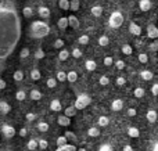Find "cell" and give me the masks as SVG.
<instances>
[{"label": "cell", "mask_w": 158, "mask_h": 151, "mask_svg": "<svg viewBox=\"0 0 158 151\" xmlns=\"http://www.w3.org/2000/svg\"><path fill=\"white\" fill-rule=\"evenodd\" d=\"M67 141H68V140H67V137L63 135V136H60V137H57L56 143H57V146L60 147V146H64V144H67Z\"/></svg>", "instance_id": "obj_44"}, {"label": "cell", "mask_w": 158, "mask_h": 151, "mask_svg": "<svg viewBox=\"0 0 158 151\" xmlns=\"http://www.w3.org/2000/svg\"><path fill=\"white\" fill-rule=\"evenodd\" d=\"M151 93H153V96H158V83H154L151 86Z\"/></svg>", "instance_id": "obj_57"}, {"label": "cell", "mask_w": 158, "mask_h": 151, "mask_svg": "<svg viewBox=\"0 0 158 151\" xmlns=\"http://www.w3.org/2000/svg\"><path fill=\"white\" fill-rule=\"evenodd\" d=\"M103 63H104V65L106 67H111V65H114V58L112 57H106L103 60Z\"/></svg>", "instance_id": "obj_52"}, {"label": "cell", "mask_w": 158, "mask_h": 151, "mask_svg": "<svg viewBox=\"0 0 158 151\" xmlns=\"http://www.w3.org/2000/svg\"><path fill=\"white\" fill-rule=\"evenodd\" d=\"M122 24H123L122 13H121V11H114V13L110 15V18H108V25L111 28H114V29H117V28H119Z\"/></svg>", "instance_id": "obj_3"}, {"label": "cell", "mask_w": 158, "mask_h": 151, "mask_svg": "<svg viewBox=\"0 0 158 151\" xmlns=\"http://www.w3.org/2000/svg\"><path fill=\"white\" fill-rule=\"evenodd\" d=\"M136 114H137L136 108H128V111H126V115H128V116H131V118H133V116H136Z\"/></svg>", "instance_id": "obj_54"}, {"label": "cell", "mask_w": 158, "mask_h": 151, "mask_svg": "<svg viewBox=\"0 0 158 151\" xmlns=\"http://www.w3.org/2000/svg\"><path fill=\"white\" fill-rule=\"evenodd\" d=\"M150 50H153V51H158V38L153 39V42L150 43Z\"/></svg>", "instance_id": "obj_51"}, {"label": "cell", "mask_w": 158, "mask_h": 151, "mask_svg": "<svg viewBox=\"0 0 158 151\" xmlns=\"http://www.w3.org/2000/svg\"><path fill=\"white\" fill-rule=\"evenodd\" d=\"M21 22L13 6L0 3V61H4L19 42Z\"/></svg>", "instance_id": "obj_1"}, {"label": "cell", "mask_w": 158, "mask_h": 151, "mask_svg": "<svg viewBox=\"0 0 158 151\" xmlns=\"http://www.w3.org/2000/svg\"><path fill=\"white\" fill-rule=\"evenodd\" d=\"M87 136H89V137H98V136H100V129L96 126L89 128V129H87Z\"/></svg>", "instance_id": "obj_18"}, {"label": "cell", "mask_w": 158, "mask_h": 151, "mask_svg": "<svg viewBox=\"0 0 158 151\" xmlns=\"http://www.w3.org/2000/svg\"><path fill=\"white\" fill-rule=\"evenodd\" d=\"M108 124H110V119H108V116H106V115H101V116H98V119H97V125H98V126H103V128H106V126H108Z\"/></svg>", "instance_id": "obj_21"}, {"label": "cell", "mask_w": 158, "mask_h": 151, "mask_svg": "<svg viewBox=\"0 0 158 151\" xmlns=\"http://www.w3.org/2000/svg\"><path fill=\"white\" fill-rule=\"evenodd\" d=\"M122 151H133V149H132V146H123V149H122Z\"/></svg>", "instance_id": "obj_60"}, {"label": "cell", "mask_w": 158, "mask_h": 151, "mask_svg": "<svg viewBox=\"0 0 158 151\" xmlns=\"http://www.w3.org/2000/svg\"><path fill=\"white\" fill-rule=\"evenodd\" d=\"M154 76V74L151 71H148V69H143L142 72H140V78H142L143 80H151Z\"/></svg>", "instance_id": "obj_15"}, {"label": "cell", "mask_w": 158, "mask_h": 151, "mask_svg": "<svg viewBox=\"0 0 158 151\" xmlns=\"http://www.w3.org/2000/svg\"><path fill=\"white\" fill-rule=\"evenodd\" d=\"M58 7L64 11L69 10V0H58Z\"/></svg>", "instance_id": "obj_33"}, {"label": "cell", "mask_w": 158, "mask_h": 151, "mask_svg": "<svg viewBox=\"0 0 158 151\" xmlns=\"http://www.w3.org/2000/svg\"><path fill=\"white\" fill-rule=\"evenodd\" d=\"M36 128H38V130H39V132H42V133H46L47 130L50 129V126H49V124H47V122H39Z\"/></svg>", "instance_id": "obj_27"}, {"label": "cell", "mask_w": 158, "mask_h": 151, "mask_svg": "<svg viewBox=\"0 0 158 151\" xmlns=\"http://www.w3.org/2000/svg\"><path fill=\"white\" fill-rule=\"evenodd\" d=\"M11 111V105L7 101H0V112L2 114H8Z\"/></svg>", "instance_id": "obj_19"}, {"label": "cell", "mask_w": 158, "mask_h": 151, "mask_svg": "<svg viewBox=\"0 0 158 151\" xmlns=\"http://www.w3.org/2000/svg\"><path fill=\"white\" fill-rule=\"evenodd\" d=\"M79 7H81V4H79V0H71V2H69V10L78 11Z\"/></svg>", "instance_id": "obj_39"}, {"label": "cell", "mask_w": 158, "mask_h": 151, "mask_svg": "<svg viewBox=\"0 0 158 151\" xmlns=\"http://www.w3.org/2000/svg\"><path fill=\"white\" fill-rule=\"evenodd\" d=\"M57 124L60 125V126H69V125H71V118L67 115H60L57 118Z\"/></svg>", "instance_id": "obj_9"}, {"label": "cell", "mask_w": 158, "mask_h": 151, "mask_svg": "<svg viewBox=\"0 0 158 151\" xmlns=\"http://www.w3.org/2000/svg\"><path fill=\"white\" fill-rule=\"evenodd\" d=\"M69 55H71V53L67 49H60V51H58V58H60L61 61H67L69 58Z\"/></svg>", "instance_id": "obj_16"}, {"label": "cell", "mask_w": 158, "mask_h": 151, "mask_svg": "<svg viewBox=\"0 0 158 151\" xmlns=\"http://www.w3.org/2000/svg\"><path fill=\"white\" fill-rule=\"evenodd\" d=\"M47 146H49V143H47V140H44V139H40V140L38 141V147L42 150H46Z\"/></svg>", "instance_id": "obj_46"}, {"label": "cell", "mask_w": 158, "mask_h": 151, "mask_svg": "<svg viewBox=\"0 0 158 151\" xmlns=\"http://www.w3.org/2000/svg\"><path fill=\"white\" fill-rule=\"evenodd\" d=\"M137 58H139V61H140L142 64H146V63L148 61V55L146 54V53H140L139 57H137Z\"/></svg>", "instance_id": "obj_49"}, {"label": "cell", "mask_w": 158, "mask_h": 151, "mask_svg": "<svg viewBox=\"0 0 158 151\" xmlns=\"http://www.w3.org/2000/svg\"><path fill=\"white\" fill-rule=\"evenodd\" d=\"M40 78H42V74L38 68H33L32 71H31V79L32 80H39Z\"/></svg>", "instance_id": "obj_28"}, {"label": "cell", "mask_w": 158, "mask_h": 151, "mask_svg": "<svg viewBox=\"0 0 158 151\" xmlns=\"http://www.w3.org/2000/svg\"><path fill=\"white\" fill-rule=\"evenodd\" d=\"M89 40H90V39H89V36H87V35H81L78 38V43L79 44H87V43H89Z\"/></svg>", "instance_id": "obj_42"}, {"label": "cell", "mask_w": 158, "mask_h": 151, "mask_svg": "<svg viewBox=\"0 0 158 151\" xmlns=\"http://www.w3.org/2000/svg\"><path fill=\"white\" fill-rule=\"evenodd\" d=\"M98 83H100L101 86H107V85H110V78H108V76H106V75H101L100 79H98Z\"/></svg>", "instance_id": "obj_41"}, {"label": "cell", "mask_w": 158, "mask_h": 151, "mask_svg": "<svg viewBox=\"0 0 158 151\" xmlns=\"http://www.w3.org/2000/svg\"><path fill=\"white\" fill-rule=\"evenodd\" d=\"M64 136L67 137V140H75V139H77L75 133H74V132H71V130H67V132L64 133Z\"/></svg>", "instance_id": "obj_48"}, {"label": "cell", "mask_w": 158, "mask_h": 151, "mask_svg": "<svg viewBox=\"0 0 158 151\" xmlns=\"http://www.w3.org/2000/svg\"><path fill=\"white\" fill-rule=\"evenodd\" d=\"M27 147H28V150H31V151L36 150V149H38V140H35V139H31V140L27 143Z\"/></svg>", "instance_id": "obj_36"}, {"label": "cell", "mask_w": 158, "mask_h": 151, "mask_svg": "<svg viewBox=\"0 0 158 151\" xmlns=\"http://www.w3.org/2000/svg\"><path fill=\"white\" fill-rule=\"evenodd\" d=\"M77 79H78V74H77V71H69L68 74H67V82L74 83V82H77Z\"/></svg>", "instance_id": "obj_24"}, {"label": "cell", "mask_w": 158, "mask_h": 151, "mask_svg": "<svg viewBox=\"0 0 158 151\" xmlns=\"http://www.w3.org/2000/svg\"><path fill=\"white\" fill-rule=\"evenodd\" d=\"M77 108L74 107V105H69V107H67L65 110H64V115H67V116H69V118H72V116H75L77 115Z\"/></svg>", "instance_id": "obj_17"}, {"label": "cell", "mask_w": 158, "mask_h": 151, "mask_svg": "<svg viewBox=\"0 0 158 151\" xmlns=\"http://www.w3.org/2000/svg\"><path fill=\"white\" fill-rule=\"evenodd\" d=\"M29 97H31L32 100H35V101H39V100L42 99V93L38 90V89H33V90H31Z\"/></svg>", "instance_id": "obj_25"}, {"label": "cell", "mask_w": 158, "mask_h": 151, "mask_svg": "<svg viewBox=\"0 0 158 151\" xmlns=\"http://www.w3.org/2000/svg\"><path fill=\"white\" fill-rule=\"evenodd\" d=\"M35 58L36 60H42V58H44V51L42 49H38L35 51Z\"/></svg>", "instance_id": "obj_50"}, {"label": "cell", "mask_w": 158, "mask_h": 151, "mask_svg": "<svg viewBox=\"0 0 158 151\" xmlns=\"http://www.w3.org/2000/svg\"><path fill=\"white\" fill-rule=\"evenodd\" d=\"M22 15H24L25 18H31V17L33 15V8L29 7V6H25V7L22 8Z\"/></svg>", "instance_id": "obj_26"}, {"label": "cell", "mask_w": 158, "mask_h": 151, "mask_svg": "<svg viewBox=\"0 0 158 151\" xmlns=\"http://www.w3.org/2000/svg\"><path fill=\"white\" fill-rule=\"evenodd\" d=\"M49 32H50V28L46 22L35 21V22H32V25H31V35H32V38H35V39L44 38V36L49 35Z\"/></svg>", "instance_id": "obj_2"}, {"label": "cell", "mask_w": 158, "mask_h": 151, "mask_svg": "<svg viewBox=\"0 0 158 151\" xmlns=\"http://www.w3.org/2000/svg\"><path fill=\"white\" fill-rule=\"evenodd\" d=\"M82 50L81 49H78V47H75V49H72V57L74 58H81L82 57Z\"/></svg>", "instance_id": "obj_45"}, {"label": "cell", "mask_w": 158, "mask_h": 151, "mask_svg": "<svg viewBox=\"0 0 158 151\" xmlns=\"http://www.w3.org/2000/svg\"><path fill=\"white\" fill-rule=\"evenodd\" d=\"M13 79L15 80V82H21V80L24 79V72H22L21 69L15 71V72H14V75H13Z\"/></svg>", "instance_id": "obj_32"}, {"label": "cell", "mask_w": 158, "mask_h": 151, "mask_svg": "<svg viewBox=\"0 0 158 151\" xmlns=\"http://www.w3.org/2000/svg\"><path fill=\"white\" fill-rule=\"evenodd\" d=\"M129 32L135 36H140L142 35V28H140L136 22H131V24H129Z\"/></svg>", "instance_id": "obj_7"}, {"label": "cell", "mask_w": 158, "mask_h": 151, "mask_svg": "<svg viewBox=\"0 0 158 151\" xmlns=\"http://www.w3.org/2000/svg\"><path fill=\"white\" fill-rule=\"evenodd\" d=\"M96 67H97V64H96L94 60H86V63H85V68H86V71H94Z\"/></svg>", "instance_id": "obj_23"}, {"label": "cell", "mask_w": 158, "mask_h": 151, "mask_svg": "<svg viewBox=\"0 0 158 151\" xmlns=\"http://www.w3.org/2000/svg\"><path fill=\"white\" fill-rule=\"evenodd\" d=\"M6 86H7V83H6L4 79H0V90H3V89H6Z\"/></svg>", "instance_id": "obj_59"}, {"label": "cell", "mask_w": 158, "mask_h": 151, "mask_svg": "<svg viewBox=\"0 0 158 151\" xmlns=\"http://www.w3.org/2000/svg\"><path fill=\"white\" fill-rule=\"evenodd\" d=\"M108 43H110V39H108V36L107 35H101L100 38H98V44L100 46H108Z\"/></svg>", "instance_id": "obj_34"}, {"label": "cell", "mask_w": 158, "mask_h": 151, "mask_svg": "<svg viewBox=\"0 0 158 151\" xmlns=\"http://www.w3.org/2000/svg\"><path fill=\"white\" fill-rule=\"evenodd\" d=\"M121 51H122L125 55H131L132 53H133V49H132L131 44H123V46L121 47Z\"/></svg>", "instance_id": "obj_30"}, {"label": "cell", "mask_w": 158, "mask_h": 151, "mask_svg": "<svg viewBox=\"0 0 158 151\" xmlns=\"http://www.w3.org/2000/svg\"><path fill=\"white\" fill-rule=\"evenodd\" d=\"M157 118H158V114H157V111H154V110H148L147 114H146V119H147L150 124L157 122Z\"/></svg>", "instance_id": "obj_10"}, {"label": "cell", "mask_w": 158, "mask_h": 151, "mask_svg": "<svg viewBox=\"0 0 158 151\" xmlns=\"http://www.w3.org/2000/svg\"><path fill=\"white\" fill-rule=\"evenodd\" d=\"M90 103H92V99H90L87 94H81V96H78V99L75 100L74 107L77 108V110H83V108H86Z\"/></svg>", "instance_id": "obj_4"}, {"label": "cell", "mask_w": 158, "mask_h": 151, "mask_svg": "<svg viewBox=\"0 0 158 151\" xmlns=\"http://www.w3.org/2000/svg\"><path fill=\"white\" fill-rule=\"evenodd\" d=\"M25 118H27V121H28V122H33L36 118H38V115H36L35 112H28L27 115H25Z\"/></svg>", "instance_id": "obj_47"}, {"label": "cell", "mask_w": 158, "mask_h": 151, "mask_svg": "<svg viewBox=\"0 0 158 151\" xmlns=\"http://www.w3.org/2000/svg\"><path fill=\"white\" fill-rule=\"evenodd\" d=\"M115 83H117V86H123L126 83V79L123 76H118L117 80H115Z\"/></svg>", "instance_id": "obj_55"}, {"label": "cell", "mask_w": 158, "mask_h": 151, "mask_svg": "<svg viewBox=\"0 0 158 151\" xmlns=\"http://www.w3.org/2000/svg\"><path fill=\"white\" fill-rule=\"evenodd\" d=\"M29 54H31V51H29L28 47H24V49H21V51H19V57H21L22 60L27 58V57H29Z\"/></svg>", "instance_id": "obj_43"}, {"label": "cell", "mask_w": 158, "mask_h": 151, "mask_svg": "<svg viewBox=\"0 0 158 151\" xmlns=\"http://www.w3.org/2000/svg\"><path fill=\"white\" fill-rule=\"evenodd\" d=\"M57 27L60 28V29H67L68 28V19H67V17H61L60 19L57 21Z\"/></svg>", "instance_id": "obj_22"}, {"label": "cell", "mask_w": 158, "mask_h": 151, "mask_svg": "<svg viewBox=\"0 0 158 151\" xmlns=\"http://www.w3.org/2000/svg\"><path fill=\"white\" fill-rule=\"evenodd\" d=\"M153 151H158V141L156 144H154V149H153Z\"/></svg>", "instance_id": "obj_61"}, {"label": "cell", "mask_w": 158, "mask_h": 151, "mask_svg": "<svg viewBox=\"0 0 158 151\" xmlns=\"http://www.w3.org/2000/svg\"><path fill=\"white\" fill-rule=\"evenodd\" d=\"M128 136H129V137H133V139L139 137V136H140V130L137 129V128H135V126H131L128 129Z\"/></svg>", "instance_id": "obj_20"}, {"label": "cell", "mask_w": 158, "mask_h": 151, "mask_svg": "<svg viewBox=\"0 0 158 151\" xmlns=\"http://www.w3.org/2000/svg\"><path fill=\"white\" fill-rule=\"evenodd\" d=\"M133 94H135V97H136V99H142V97H144L146 92H144V89H143V88H136L133 90Z\"/></svg>", "instance_id": "obj_31"}, {"label": "cell", "mask_w": 158, "mask_h": 151, "mask_svg": "<svg viewBox=\"0 0 158 151\" xmlns=\"http://www.w3.org/2000/svg\"><path fill=\"white\" fill-rule=\"evenodd\" d=\"M2 133H3V136H4L6 139H11V137L15 136V128L11 126V125L4 124L2 126Z\"/></svg>", "instance_id": "obj_5"}, {"label": "cell", "mask_w": 158, "mask_h": 151, "mask_svg": "<svg viewBox=\"0 0 158 151\" xmlns=\"http://www.w3.org/2000/svg\"><path fill=\"white\" fill-rule=\"evenodd\" d=\"M123 108V101L122 100H119V99H117V100H114V101L111 103V110L112 111H121Z\"/></svg>", "instance_id": "obj_13"}, {"label": "cell", "mask_w": 158, "mask_h": 151, "mask_svg": "<svg viewBox=\"0 0 158 151\" xmlns=\"http://www.w3.org/2000/svg\"><path fill=\"white\" fill-rule=\"evenodd\" d=\"M38 14L40 18H49L50 17V10L46 7V6H40V7L38 8Z\"/></svg>", "instance_id": "obj_11"}, {"label": "cell", "mask_w": 158, "mask_h": 151, "mask_svg": "<svg viewBox=\"0 0 158 151\" xmlns=\"http://www.w3.org/2000/svg\"><path fill=\"white\" fill-rule=\"evenodd\" d=\"M77 151H86V149H83V147H82V149H77Z\"/></svg>", "instance_id": "obj_62"}, {"label": "cell", "mask_w": 158, "mask_h": 151, "mask_svg": "<svg viewBox=\"0 0 158 151\" xmlns=\"http://www.w3.org/2000/svg\"><path fill=\"white\" fill-rule=\"evenodd\" d=\"M64 44H65V42H64L61 38H58V39H56V40H54V43H53V47L60 50V49H63V47H64Z\"/></svg>", "instance_id": "obj_37"}, {"label": "cell", "mask_w": 158, "mask_h": 151, "mask_svg": "<svg viewBox=\"0 0 158 151\" xmlns=\"http://www.w3.org/2000/svg\"><path fill=\"white\" fill-rule=\"evenodd\" d=\"M57 79L56 78H49V79L46 80V85H47V88L49 89H54L56 86H57Z\"/></svg>", "instance_id": "obj_38"}, {"label": "cell", "mask_w": 158, "mask_h": 151, "mask_svg": "<svg viewBox=\"0 0 158 151\" xmlns=\"http://www.w3.org/2000/svg\"><path fill=\"white\" fill-rule=\"evenodd\" d=\"M139 8L146 13V11H148V10L153 8V2H151V0H140L139 2Z\"/></svg>", "instance_id": "obj_6"}, {"label": "cell", "mask_w": 158, "mask_h": 151, "mask_svg": "<svg viewBox=\"0 0 158 151\" xmlns=\"http://www.w3.org/2000/svg\"><path fill=\"white\" fill-rule=\"evenodd\" d=\"M15 99L18 100V101H24V100L27 99V93H25L24 90H18L15 93Z\"/></svg>", "instance_id": "obj_40"}, {"label": "cell", "mask_w": 158, "mask_h": 151, "mask_svg": "<svg viewBox=\"0 0 158 151\" xmlns=\"http://www.w3.org/2000/svg\"><path fill=\"white\" fill-rule=\"evenodd\" d=\"M114 64H115V67H117V69H123L125 68V61L123 60H117V61H114Z\"/></svg>", "instance_id": "obj_53"}, {"label": "cell", "mask_w": 158, "mask_h": 151, "mask_svg": "<svg viewBox=\"0 0 158 151\" xmlns=\"http://www.w3.org/2000/svg\"><path fill=\"white\" fill-rule=\"evenodd\" d=\"M90 11H92V14L94 17H100L101 14H103V7H101V6H93Z\"/></svg>", "instance_id": "obj_29"}, {"label": "cell", "mask_w": 158, "mask_h": 151, "mask_svg": "<svg viewBox=\"0 0 158 151\" xmlns=\"http://www.w3.org/2000/svg\"><path fill=\"white\" fill-rule=\"evenodd\" d=\"M56 79H57V82H65L67 80V72L58 71L57 75H56Z\"/></svg>", "instance_id": "obj_35"}, {"label": "cell", "mask_w": 158, "mask_h": 151, "mask_svg": "<svg viewBox=\"0 0 158 151\" xmlns=\"http://www.w3.org/2000/svg\"><path fill=\"white\" fill-rule=\"evenodd\" d=\"M98 151H114V149H112L110 144H103V146L98 149Z\"/></svg>", "instance_id": "obj_56"}, {"label": "cell", "mask_w": 158, "mask_h": 151, "mask_svg": "<svg viewBox=\"0 0 158 151\" xmlns=\"http://www.w3.org/2000/svg\"><path fill=\"white\" fill-rule=\"evenodd\" d=\"M147 38H150V39L158 38V28L156 25H148L147 27Z\"/></svg>", "instance_id": "obj_8"}, {"label": "cell", "mask_w": 158, "mask_h": 151, "mask_svg": "<svg viewBox=\"0 0 158 151\" xmlns=\"http://www.w3.org/2000/svg\"><path fill=\"white\" fill-rule=\"evenodd\" d=\"M67 19H68V27H72L74 29H78V28H79V19L75 15L67 17Z\"/></svg>", "instance_id": "obj_14"}, {"label": "cell", "mask_w": 158, "mask_h": 151, "mask_svg": "<svg viewBox=\"0 0 158 151\" xmlns=\"http://www.w3.org/2000/svg\"><path fill=\"white\" fill-rule=\"evenodd\" d=\"M18 133H19V136H21V137H25V136L28 135V129H27V128H21Z\"/></svg>", "instance_id": "obj_58"}, {"label": "cell", "mask_w": 158, "mask_h": 151, "mask_svg": "<svg viewBox=\"0 0 158 151\" xmlns=\"http://www.w3.org/2000/svg\"><path fill=\"white\" fill-rule=\"evenodd\" d=\"M61 108H63V104H61L60 100L54 99L52 103H50V110L54 111V112H58V111H61Z\"/></svg>", "instance_id": "obj_12"}]
</instances>
